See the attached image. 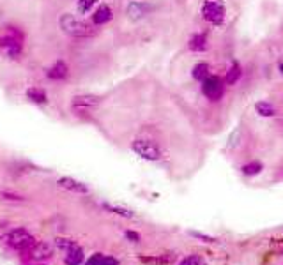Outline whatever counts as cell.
<instances>
[{"label":"cell","instance_id":"obj_5","mask_svg":"<svg viewBox=\"0 0 283 265\" xmlns=\"http://www.w3.org/2000/svg\"><path fill=\"white\" fill-rule=\"evenodd\" d=\"M203 94L211 99V101H218L221 96H223V83H221V80L218 76H207V78L203 80Z\"/></svg>","mask_w":283,"mask_h":265},{"label":"cell","instance_id":"obj_23","mask_svg":"<svg viewBox=\"0 0 283 265\" xmlns=\"http://www.w3.org/2000/svg\"><path fill=\"white\" fill-rule=\"evenodd\" d=\"M55 244H57V247L66 249V251H69V249H73V247L76 246L75 240H71V238H57V240H55Z\"/></svg>","mask_w":283,"mask_h":265},{"label":"cell","instance_id":"obj_26","mask_svg":"<svg viewBox=\"0 0 283 265\" xmlns=\"http://www.w3.org/2000/svg\"><path fill=\"white\" fill-rule=\"evenodd\" d=\"M191 235H193V237H197V238H202L203 242H214V238H212V237H209V235L197 234V232H191Z\"/></svg>","mask_w":283,"mask_h":265},{"label":"cell","instance_id":"obj_1","mask_svg":"<svg viewBox=\"0 0 283 265\" xmlns=\"http://www.w3.org/2000/svg\"><path fill=\"white\" fill-rule=\"evenodd\" d=\"M60 26L62 30L66 32V34L73 35V37H90V35L96 34V30L88 23L82 22V20L75 18L73 14H62Z\"/></svg>","mask_w":283,"mask_h":265},{"label":"cell","instance_id":"obj_9","mask_svg":"<svg viewBox=\"0 0 283 265\" xmlns=\"http://www.w3.org/2000/svg\"><path fill=\"white\" fill-rule=\"evenodd\" d=\"M140 260L143 264H150V265H172L175 262V255H158V256H140Z\"/></svg>","mask_w":283,"mask_h":265},{"label":"cell","instance_id":"obj_3","mask_svg":"<svg viewBox=\"0 0 283 265\" xmlns=\"http://www.w3.org/2000/svg\"><path fill=\"white\" fill-rule=\"evenodd\" d=\"M7 240H9V246L14 247V249H20V251H23V249H32V247L35 246L34 235L28 234V232L23 228H18L14 230V232H11Z\"/></svg>","mask_w":283,"mask_h":265},{"label":"cell","instance_id":"obj_12","mask_svg":"<svg viewBox=\"0 0 283 265\" xmlns=\"http://www.w3.org/2000/svg\"><path fill=\"white\" fill-rule=\"evenodd\" d=\"M92 20H94V23H96V25H103V23L110 22V20H112V9L108 7V5H101V7L94 13Z\"/></svg>","mask_w":283,"mask_h":265},{"label":"cell","instance_id":"obj_18","mask_svg":"<svg viewBox=\"0 0 283 265\" xmlns=\"http://www.w3.org/2000/svg\"><path fill=\"white\" fill-rule=\"evenodd\" d=\"M27 97L34 103H39V105L41 103H46V94H44V90H41V88H28Z\"/></svg>","mask_w":283,"mask_h":265},{"label":"cell","instance_id":"obj_8","mask_svg":"<svg viewBox=\"0 0 283 265\" xmlns=\"http://www.w3.org/2000/svg\"><path fill=\"white\" fill-rule=\"evenodd\" d=\"M53 253L52 246L46 242H35V246L30 249V256L34 258V260H46V258H50Z\"/></svg>","mask_w":283,"mask_h":265},{"label":"cell","instance_id":"obj_15","mask_svg":"<svg viewBox=\"0 0 283 265\" xmlns=\"http://www.w3.org/2000/svg\"><path fill=\"white\" fill-rule=\"evenodd\" d=\"M207 48V39L205 35L198 34V35H193L190 41V50L191 52H202V50Z\"/></svg>","mask_w":283,"mask_h":265},{"label":"cell","instance_id":"obj_24","mask_svg":"<svg viewBox=\"0 0 283 265\" xmlns=\"http://www.w3.org/2000/svg\"><path fill=\"white\" fill-rule=\"evenodd\" d=\"M179 265H205V262H203L202 258H200V256L190 255L188 258H184V260H182Z\"/></svg>","mask_w":283,"mask_h":265},{"label":"cell","instance_id":"obj_14","mask_svg":"<svg viewBox=\"0 0 283 265\" xmlns=\"http://www.w3.org/2000/svg\"><path fill=\"white\" fill-rule=\"evenodd\" d=\"M147 11H149V7L143 4H129L128 7V16L131 18V20H138V18L145 16Z\"/></svg>","mask_w":283,"mask_h":265},{"label":"cell","instance_id":"obj_25","mask_svg":"<svg viewBox=\"0 0 283 265\" xmlns=\"http://www.w3.org/2000/svg\"><path fill=\"white\" fill-rule=\"evenodd\" d=\"M126 238H129L131 242H140V235H138L137 232H131V230L126 232Z\"/></svg>","mask_w":283,"mask_h":265},{"label":"cell","instance_id":"obj_19","mask_svg":"<svg viewBox=\"0 0 283 265\" xmlns=\"http://www.w3.org/2000/svg\"><path fill=\"white\" fill-rule=\"evenodd\" d=\"M241 78V67L239 64H234V66L230 67V71L226 73V83L228 85H235Z\"/></svg>","mask_w":283,"mask_h":265},{"label":"cell","instance_id":"obj_28","mask_svg":"<svg viewBox=\"0 0 283 265\" xmlns=\"http://www.w3.org/2000/svg\"><path fill=\"white\" fill-rule=\"evenodd\" d=\"M282 253H283V251H282Z\"/></svg>","mask_w":283,"mask_h":265},{"label":"cell","instance_id":"obj_4","mask_svg":"<svg viewBox=\"0 0 283 265\" xmlns=\"http://www.w3.org/2000/svg\"><path fill=\"white\" fill-rule=\"evenodd\" d=\"M133 150L137 152L140 158L147 159V161H158L161 158V150L150 140H135L133 141Z\"/></svg>","mask_w":283,"mask_h":265},{"label":"cell","instance_id":"obj_13","mask_svg":"<svg viewBox=\"0 0 283 265\" xmlns=\"http://www.w3.org/2000/svg\"><path fill=\"white\" fill-rule=\"evenodd\" d=\"M84 262V251L78 246H75L73 249H69L66 255V265H80Z\"/></svg>","mask_w":283,"mask_h":265},{"label":"cell","instance_id":"obj_2","mask_svg":"<svg viewBox=\"0 0 283 265\" xmlns=\"http://www.w3.org/2000/svg\"><path fill=\"white\" fill-rule=\"evenodd\" d=\"M202 14L207 22L214 23V25H221L225 20V7L220 0H205L202 7Z\"/></svg>","mask_w":283,"mask_h":265},{"label":"cell","instance_id":"obj_17","mask_svg":"<svg viewBox=\"0 0 283 265\" xmlns=\"http://www.w3.org/2000/svg\"><path fill=\"white\" fill-rule=\"evenodd\" d=\"M103 207H105L106 211H110L112 214H117V216H122V217H133V216H135V214H133L131 211H128V209L117 207V205H110V203H103Z\"/></svg>","mask_w":283,"mask_h":265},{"label":"cell","instance_id":"obj_20","mask_svg":"<svg viewBox=\"0 0 283 265\" xmlns=\"http://www.w3.org/2000/svg\"><path fill=\"white\" fill-rule=\"evenodd\" d=\"M241 172H243L244 175H256V173L262 172V163H258V161L248 163V164H244V166L241 168Z\"/></svg>","mask_w":283,"mask_h":265},{"label":"cell","instance_id":"obj_7","mask_svg":"<svg viewBox=\"0 0 283 265\" xmlns=\"http://www.w3.org/2000/svg\"><path fill=\"white\" fill-rule=\"evenodd\" d=\"M97 105H99L97 96H76L73 99V108H78V110H90Z\"/></svg>","mask_w":283,"mask_h":265},{"label":"cell","instance_id":"obj_6","mask_svg":"<svg viewBox=\"0 0 283 265\" xmlns=\"http://www.w3.org/2000/svg\"><path fill=\"white\" fill-rule=\"evenodd\" d=\"M58 186L67 191H73V193H82V194L88 193V187L84 182L75 181V179H71V177H62V179H58Z\"/></svg>","mask_w":283,"mask_h":265},{"label":"cell","instance_id":"obj_11","mask_svg":"<svg viewBox=\"0 0 283 265\" xmlns=\"http://www.w3.org/2000/svg\"><path fill=\"white\" fill-rule=\"evenodd\" d=\"M67 76V66L64 62H57L48 69V78L52 80H64Z\"/></svg>","mask_w":283,"mask_h":265},{"label":"cell","instance_id":"obj_22","mask_svg":"<svg viewBox=\"0 0 283 265\" xmlns=\"http://www.w3.org/2000/svg\"><path fill=\"white\" fill-rule=\"evenodd\" d=\"M96 4L97 0H78V11L80 13H88Z\"/></svg>","mask_w":283,"mask_h":265},{"label":"cell","instance_id":"obj_21","mask_svg":"<svg viewBox=\"0 0 283 265\" xmlns=\"http://www.w3.org/2000/svg\"><path fill=\"white\" fill-rule=\"evenodd\" d=\"M209 76V66L207 64H197L193 67V78L195 80H205Z\"/></svg>","mask_w":283,"mask_h":265},{"label":"cell","instance_id":"obj_16","mask_svg":"<svg viewBox=\"0 0 283 265\" xmlns=\"http://www.w3.org/2000/svg\"><path fill=\"white\" fill-rule=\"evenodd\" d=\"M255 110L258 115H262V117H273L274 113H276V110H274V106L269 105V103L265 101H260L255 105Z\"/></svg>","mask_w":283,"mask_h":265},{"label":"cell","instance_id":"obj_27","mask_svg":"<svg viewBox=\"0 0 283 265\" xmlns=\"http://www.w3.org/2000/svg\"><path fill=\"white\" fill-rule=\"evenodd\" d=\"M280 71H282V73H283V58H282V60H280Z\"/></svg>","mask_w":283,"mask_h":265},{"label":"cell","instance_id":"obj_10","mask_svg":"<svg viewBox=\"0 0 283 265\" xmlns=\"http://www.w3.org/2000/svg\"><path fill=\"white\" fill-rule=\"evenodd\" d=\"M85 265H119V260L117 258H112V256H106L103 253H94Z\"/></svg>","mask_w":283,"mask_h":265}]
</instances>
